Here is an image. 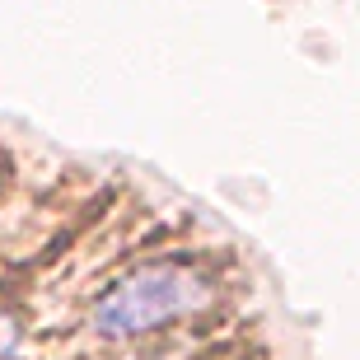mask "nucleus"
Instances as JSON below:
<instances>
[{"instance_id": "nucleus-1", "label": "nucleus", "mask_w": 360, "mask_h": 360, "mask_svg": "<svg viewBox=\"0 0 360 360\" xmlns=\"http://www.w3.org/2000/svg\"><path fill=\"white\" fill-rule=\"evenodd\" d=\"M215 276L192 257H155L112 281L89 304V333L103 342H136L192 319L211 304Z\"/></svg>"}, {"instance_id": "nucleus-2", "label": "nucleus", "mask_w": 360, "mask_h": 360, "mask_svg": "<svg viewBox=\"0 0 360 360\" xmlns=\"http://www.w3.org/2000/svg\"><path fill=\"white\" fill-rule=\"evenodd\" d=\"M24 342V319L14 314L10 304H0V360H10Z\"/></svg>"}]
</instances>
